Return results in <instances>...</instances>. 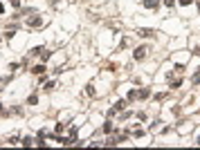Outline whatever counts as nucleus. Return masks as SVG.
Segmentation results:
<instances>
[{
    "label": "nucleus",
    "mask_w": 200,
    "mask_h": 150,
    "mask_svg": "<svg viewBox=\"0 0 200 150\" xmlns=\"http://www.w3.org/2000/svg\"><path fill=\"white\" fill-rule=\"evenodd\" d=\"M124 108H126V101H124V99L115 101V105H113V110H110V117H113V114H117V112H122Z\"/></svg>",
    "instance_id": "f257e3e1"
},
{
    "label": "nucleus",
    "mask_w": 200,
    "mask_h": 150,
    "mask_svg": "<svg viewBox=\"0 0 200 150\" xmlns=\"http://www.w3.org/2000/svg\"><path fill=\"white\" fill-rule=\"evenodd\" d=\"M146 52H149L146 47H137V50L133 52V58H135V60H142V58H146Z\"/></svg>",
    "instance_id": "f03ea898"
},
{
    "label": "nucleus",
    "mask_w": 200,
    "mask_h": 150,
    "mask_svg": "<svg viewBox=\"0 0 200 150\" xmlns=\"http://www.w3.org/2000/svg\"><path fill=\"white\" fill-rule=\"evenodd\" d=\"M137 36H142V38H151V36H155L153 29H137Z\"/></svg>",
    "instance_id": "7ed1b4c3"
},
{
    "label": "nucleus",
    "mask_w": 200,
    "mask_h": 150,
    "mask_svg": "<svg viewBox=\"0 0 200 150\" xmlns=\"http://www.w3.org/2000/svg\"><path fill=\"white\" fill-rule=\"evenodd\" d=\"M158 5H160V0H144V7H146V9H158Z\"/></svg>",
    "instance_id": "20e7f679"
},
{
    "label": "nucleus",
    "mask_w": 200,
    "mask_h": 150,
    "mask_svg": "<svg viewBox=\"0 0 200 150\" xmlns=\"http://www.w3.org/2000/svg\"><path fill=\"white\" fill-rule=\"evenodd\" d=\"M41 25H43V18H41V16H34V18L29 20V27H41Z\"/></svg>",
    "instance_id": "39448f33"
},
{
    "label": "nucleus",
    "mask_w": 200,
    "mask_h": 150,
    "mask_svg": "<svg viewBox=\"0 0 200 150\" xmlns=\"http://www.w3.org/2000/svg\"><path fill=\"white\" fill-rule=\"evenodd\" d=\"M137 96H139V99H149V96H151V90H149V87H142V90L137 92Z\"/></svg>",
    "instance_id": "423d86ee"
},
{
    "label": "nucleus",
    "mask_w": 200,
    "mask_h": 150,
    "mask_svg": "<svg viewBox=\"0 0 200 150\" xmlns=\"http://www.w3.org/2000/svg\"><path fill=\"white\" fill-rule=\"evenodd\" d=\"M103 132H106V135L113 132V121H106V123H103Z\"/></svg>",
    "instance_id": "0eeeda50"
},
{
    "label": "nucleus",
    "mask_w": 200,
    "mask_h": 150,
    "mask_svg": "<svg viewBox=\"0 0 200 150\" xmlns=\"http://www.w3.org/2000/svg\"><path fill=\"white\" fill-rule=\"evenodd\" d=\"M32 72H34V74H43V72H45V65H36Z\"/></svg>",
    "instance_id": "6e6552de"
},
{
    "label": "nucleus",
    "mask_w": 200,
    "mask_h": 150,
    "mask_svg": "<svg viewBox=\"0 0 200 150\" xmlns=\"http://www.w3.org/2000/svg\"><path fill=\"white\" fill-rule=\"evenodd\" d=\"M36 101H38V96H36V94H32L29 99H27V103H29V105H36Z\"/></svg>",
    "instance_id": "1a4fd4ad"
},
{
    "label": "nucleus",
    "mask_w": 200,
    "mask_h": 150,
    "mask_svg": "<svg viewBox=\"0 0 200 150\" xmlns=\"http://www.w3.org/2000/svg\"><path fill=\"white\" fill-rule=\"evenodd\" d=\"M32 54H34V56H38V54H43V47H34V50H32Z\"/></svg>",
    "instance_id": "9d476101"
},
{
    "label": "nucleus",
    "mask_w": 200,
    "mask_h": 150,
    "mask_svg": "<svg viewBox=\"0 0 200 150\" xmlns=\"http://www.w3.org/2000/svg\"><path fill=\"white\" fill-rule=\"evenodd\" d=\"M180 85H182V81H180V79H175V81H171V87H180Z\"/></svg>",
    "instance_id": "9b49d317"
},
{
    "label": "nucleus",
    "mask_w": 200,
    "mask_h": 150,
    "mask_svg": "<svg viewBox=\"0 0 200 150\" xmlns=\"http://www.w3.org/2000/svg\"><path fill=\"white\" fill-rule=\"evenodd\" d=\"M135 99H137V90H133V92L128 94V101H135Z\"/></svg>",
    "instance_id": "f8f14e48"
},
{
    "label": "nucleus",
    "mask_w": 200,
    "mask_h": 150,
    "mask_svg": "<svg viewBox=\"0 0 200 150\" xmlns=\"http://www.w3.org/2000/svg\"><path fill=\"white\" fill-rule=\"evenodd\" d=\"M21 143H23V146H32V139H29V137H25V139H23Z\"/></svg>",
    "instance_id": "ddd939ff"
},
{
    "label": "nucleus",
    "mask_w": 200,
    "mask_h": 150,
    "mask_svg": "<svg viewBox=\"0 0 200 150\" xmlns=\"http://www.w3.org/2000/svg\"><path fill=\"white\" fill-rule=\"evenodd\" d=\"M193 83H200V72H196V74H193Z\"/></svg>",
    "instance_id": "4468645a"
},
{
    "label": "nucleus",
    "mask_w": 200,
    "mask_h": 150,
    "mask_svg": "<svg viewBox=\"0 0 200 150\" xmlns=\"http://www.w3.org/2000/svg\"><path fill=\"white\" fill-rule=\"evenodd\" d=\"M180 5H182V7H189V5H191V0H180Z\"/></svg>",
    "instance_id": "2eb2a0df"
},
{
    "label": "nucleus",
    "mask_w": 200,
    "mask_h": 150,
    "mask_svg": "<svg viewBox=\"0 0 200 150\" xmlns=\"http://www.w3.org/2000/svg\"><path fill=\"white\" fill-rule=\"evenodd\" d=\"M164 5H166V7H173V5H175V0H164Z\"/></svg>",
    "instance_id": "dca6fc26"
},
{
    "label": "nucleus",
    "mask_w": 200,
    "mask_h": 150,
    "mask_svg": "<svg viewBox=\"0 0 200 150\" xmlns=\"http://www.w3.org/2000/svg\"><path fill=\"white\" fill-rule=\"evenodd\" d=\"M0 110H2V103H0Z\"/></svg>",
    "instance_id": "f3484780"
},
{
    "label": "nucleus",
    "mask_w": 200,
    "mask_h": 150,
    "mask_svg": "<svg viewBox=\"0 0 200 150\" xmlns=\"http://www.w3.org/2000/svg\"><path fill=\"white\" fill-rule=\"evenodd\" d=\"M198 143H200V137H198Z\"/></svg>",
    "instance_id": "a211bd4d"
},
{
    "label": "nucleus",
    "mask_w": 200,
    "mask_h": 150,
    "mask_svg": "<svg viewBox=\"0 0 200 150\" xmlns=\"http://www.w3.org/2000/svg\"><path fill=\"white\" fill-rule=\"evenodd\" d=\"M198 7H200V2H198Z\"/></svg>",
    "instance_id": "6ab92c4d"
}]
</instances>
